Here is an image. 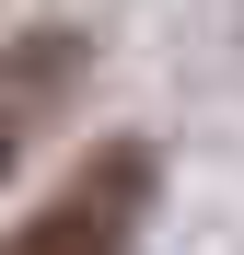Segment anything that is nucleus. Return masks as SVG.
Returning a JSON list of instances; mask_svg holds the SVG:
<instances>
[{
    "label": "nucleus",
    "instance_id": "f257e3e1",
    "mask_svg": "<svg viewBox=\"0 0 244 255\" xmlns=\"http://www.w3.org/2000/svg\"><path fill=\"white\" fill-rule=\"evenodd\" d=\"M140 221H151V139H105L35 221L0 232V255H128Z\"/></svg>",
    "mask_w": 244,
    "mask_h": 255
},
{
    "label": "nucleus",
    "instance_id": "f03ea898",
    "mask_svg": "<svg viewBox=\"0 0 244 255\" xmlns=\"http://www.w3.org/2000/svg\"><path fill=\"white\" fill-rule=\"evenodd\" d=\"M81 35H58V23H35V35H12V47H0V186L23 174V151L47 139L58 128V105L81 93Z\"/></svg>",
    "mask_w": 244,
    "mask_h": 255
}]
</instances>
